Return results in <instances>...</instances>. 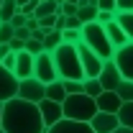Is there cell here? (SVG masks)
<instances>
[{"mask_svg":"<svg viewBox=\"0 0 133 133\" xmlns=\"http://www.w3.org/2000/svg\"><path fill=\"white\" fill-rule=\"evenodd\" d=\"M69 97L64 90V82L62 79H56V82L46 84V100H51V102H59V105H64V100Z\"/></svg>","mask_w":133,"mask_h":133,"instance_id":"17","label":"cell"},{"mask_svg":"<svg viewBox=\"0 0 133 133\" xmlns=\"http://www.w3.org/2000/svg\"><path fill=\"white\" fill-rule=\"evenodd\" d=\"M66 28V16H56V31H64Z\"/></svg>","mask_w":133,"mask_h":133,"instance_id":"35","label":"cell"},{"mask_svg":"<svg viewBox=\"0 0 133 133\" xmlns=\"http://www.w3.org/2000/svg\"><path fill=\"white\" fill-rule=\"evenodd\" d=\"M0 23H3V21H0Z\"/></svg>","mask_w":133,"mask_h":133,"instance_id":"43","label":"cell"},{"mask_svg":"<svg viewBox=\"0 0 133 133\" xmlns=\"http://www.w3.org/2000/svg\"><path fill=\"white\" fill-rule=\"evenodd\" d=\"M18 84H21V79L10 69H5L0 64V102H8V100L18 97Z\"/></svg>","mask_w":133,"mask_h":133,"instance_id":"9","label":"cell"},{"mask_svg":"<svg viewBox=\"0 0 133 133\" xmlns=\"http://www.w3.org/2000/svg\"><path fill=\"white\" fill-rule=\"evenodd\" d=\"M18 97L28 100V102H33V105H38V102L46 100V84L41 82V79H36V77L21 79V84H18Z\"/></svg>","mask_w":133,"mask_h":133,"instance_id":"6","label":"cell"},{"mask_svg":"<svg viewBox=\"0 0 133 133\" xmlns=\"http://www.w3.org/2000/svg\"><path fill=\"white\" fill-rule=\"evenodd\" d=\"M49 16H59V5H56L54 0L41 3V5H38V10H36V21H41V18H49Z\"/></svg>","mask_w":133,"mask_h":133,"instance_id":"21","label":"cell"},{"mask_svg":"<svg viewBox=\"0 0 133 133\" xmlns=\"http://www.w3.org/2000/svg\"><path fill=\"white\" fill-rule=\"evenodd\" d=\"M64 3H72V5H79L82 0H64Z\"/></svg>","mask_w":133,"mask_h":133,"instance_id":"40","label":"cell"},{"mask_svg":"<svg viewBox=\"0 0 133 133\" xmlns=\"http://www.w3.org/2000/svg\"><path fill=\"white\" fill-rule=\"evenodd\" d=\"M16 3H18V8H23V5H28L31 0H16Z\"/></svg>","mask_w":133,"mask_h":133,"instance_id":"38","label":"cell"},{"mask_svg":"<svg viewBox=\"0 0 133 133\" xmlns=\"http://www.w3.org/2000/svg\"><path fill=\"white\" fill-rule=\"evenodd\" d=\"M38 110H41V118H44V125L49 131L51 125H56L59 120H64V108L59 102H51V100H44L38 102Z\"/></svg>","mask_w":133,"mask_h":133,"instance_id":"11","label":"cell"},{"mask_svg":"<svg viewBox=\"0 0 133 133\" xmlns=\"http://www.w3.org/2000/svg\"><path fill=\"white\" fill-rule=\"evenodd\" d=\"M64 82L66 95H82L84 92V82H74V79H62Z\"/></svg>","mask_w":133,"mask_h":133,"instance_id":"27","label":"cell"},{"mask_svg":"<svg viewBox=\"0 0 133 133\" xmlns=\"http://www.w3.org/2000/svg\"><path fill=\"white\" fill-rule=\"evenodd\" d=\"M16 13H21L18 3H16V0H5V3H3V8H0V21H3V23H10Z\"/></svg>","mask_w":133,"mask_h":133,"instance_id":"20","label":"cell"},{"mask_svg":"<svg viewBox=\"0 0 133 133\" xmlns=\"http://www.w3.org/2000/svg\"><path fill=\"white\" fill-rule=\"evenodd\" d=\"M115 92L120 95V100H123V102H133V82L123 79V82H120V87H118Z\"/></svg>","mask_w":133,"mask_h":133,"instance_id":"25","label":"cell"},{"mask_svg":"<svg viewBox=\"0 0 133 133\" xmlns=\"http://www.w3.org/2000/svg\"><path fill=\"white\" fill-rule=\"evenodd\" d=\"M105 31H108V38H110V44L115 46V49H120V46H125V44H131V38L125 36V31L118 26V21H113V23H108L105 26Z\"/></svg>","mask_w":133,"mask_h":133,"instance_id":"16","label":"cell"},{"mask_svg":"<svg viewBox=\"0 0 133 133\" xmlns=\"http://www.w3.org/2000/svg\"><path fill=\"white\" fill-rule=\"evenodd\" d=\"M97 8H100V10H110V13H115V10H118L115 0H97Z\"/></svg>","mask_w":133,"mask_h":133,"instance_id":"31","label":"cell"},{"mask_svg":"<svg viewBox=\"0 0 133 133\" xmlns=\"http://www.w3.org/2000/svg\"><path fill=\"white\" fill-rule=\"evenodd\" d=\"M0 133H5V131H3V128H0Z\"/></svg>","mask_w":133,"mask_h":133,"instance_id":"42","label":"cell"},{"mask_svg":"<svg viewBox=\"0 0 133 133\" xmlns=\"http://www.w3.org/2000/svg\"><path fill=\"white\" fill-rule=\"evenodd\" d=\"M26 23H28V18L23 16V13H16V16H13V21H10V26H13V28H23Z\"/></svg>","mask_w":133,"mask_h":133,"instance_id":"32","label":"cell"},{"mask_svg":"<svg viewBox=\"0 0 133 133\" xmlns=\"http://www.w3.org/2000/svg\"><path fill=\"white\" fill-rule=\"evenodd\" d=\"M77 49H79V59H82L84 79H95V77H100V72H102L105 62H102V59H100V56H97V54H95L92 49H87L84 44H79Z\"/></svg>","mask_w":133,"mask_h":133,"instance_id":"7","label":"cell"},{"mask_svg":"<svg viewBox=\"0 0 133 133\" xmlns=\"http://www.w3.org/2000/svg\"><path fill=\"white\" fill-rule=\"evenodd\" d=\"M33 77H36V79H41L44 84H51V82H56V79H59V72H56V64H54V56H51L49 51H44V54H38V56H36Z\"/></svg>","mask_w":133,"mask_h":133,"instance_id":"5","label":"cell"},{"mask_svg":"<svg viewBox=\"0 0 133 133\" xmlns=\"http://www.w3.org/2000/svg\"><path fill=\"white\" fill-rule=\"evenodd\" d=\"M118 118H120V125H123V128H131L133 131V102H123Z\"/></svg>","mask_w":133,"mask_h":133,"instance_id":"23","label":"cell"},{"mask_svg":"<svg viewBox=\"0 0 133 133\" xmlns=\"http://www.w3.org/2000/svg\"><path fill=\"white\" fill-rule=\"evenodd\" d=\"M90 125H92L95 133H115L120 128V118L113 115V113H97L90 120Z\"/></svg>","mask_w":133,"mask_h":133,"instance_id":"12","label":"cell"},{"mask_svg":"<svg viewBox=\"0 0 133 133\" xmlns=\"http://www.w3.org/2000/svg\"><path fill=\"white\" fill-rule=\"evenodd\" d=\"M102 92H105V90H102V84H100L97 77H95V79H84V95H90V97L97 100Z\"/></svg>","mask_w":133,"mask_h":133,"instance_id":"24","label":"cell"},{"mask_svg":"<svg viewBox=\"0 0 133 133\" xmlns=\"http://www.w3.org/2000/svg\"><path fill=\"white\" fill-rule=\"evenodd\" d=\"M16 38V28L10 23H0V44H10Z\"/></svg>","mask_w":133,"mask_h":133,"instance_id":"26","label":"cell"},{"mask_svg":"<svg viewBox=\"0 0 133 133\" xmlns=\"http://www.w3.org/2000/svg\"><path fill=\"white\" fill-rule=\"evenodd\" d=\"M54 64L59 72V79H74V82H84V69L82 59H79V49L72 44H62L56 51H51Z\"/></svg>","mask_w":133,"mask_h":133,"instance_id":"2","label":"cell"},{"mask_svg":"<svg viewBox=\"0 0 133 133\" xmlns=\"http://www.w3.org/2000/svg\"><path fill=\"white\" fill-rule=\"evenodd\" d=\"M3 108H5V102H0V125H3Z\"/></svg>","mask_w":133,"mask_h":133,"instance_id":"39","label":"cell"},{"mask_svg":"<svg viewBox=\"0 0 133 133\" xmlns=\"http://www.w3.org/2000/svg\"><path fill=\"white\" fill-rule=\"evenodd\" d=\"M26 51H28V54H31V56H38V54H44V44H41V41H36V38H28V41H26Z\"/></svg>","mask_w":133,"mask_h":133,"instance_id":"28","label":"cell"},{"mask_svg":"<svg viewBox=\"0 0 133 133\" xmlns=\"http://www.w3.org/2000/svg\"><path fill=\"white\" fill-rule=\"evenodd\" d=\"M115 21H118V26L125 31V36L133 41V13H115Z\"/></svg>","mask_w":133,"mask_h":133,"instance_id":"22","label":"cell"},{"mask_svg":"<svg viewBox=\"0 0 133 133\" xmlns=\"http://www.w3.org/2000/svg\"><path fill=\"white\" fill-rule=\"evenodd\" d=\"M3 3H5V0H0V8H3Z\"/></svg>","mask_w":133,"mask_h":133,"instance_id":"41","label":"cell"},{"mask_svg":"<svg viewBox=\"0 0 133 133\" xmlns=\"http://www.w3.org/2000/svg\"><path fill=\"white\" fill-rule=\"evenodd\" d=\"M113 62H115V66L120 69L123 79L133 82V41H131V44H125V46H120V49H115Z\"/></svg>","mask_w":133,"mask_h":133,"instance_id":"8","label":"cell"},{"mask_svg":"<svg viewBox=\"0 0 133 133\" xmlns=\"http://www.w3.org/2000/svg\"><path fill=\"white\" fill-rule=\"evenodd\" d=\"M118 13H133V0H115Z\"/></svg>","mask_w":133,"mask_h":133,"instance_id":"30","label":"cell"},{"mask_svg":"<svg viewBox=\"0 0 133 133\" xmlns=\"http://www.w3.org/2000/svg\"><path fill=\"white\" fill-rule=\"evenodd\" d=\"M26 28H28V31H36V28H38V21H36V18H28V23H26Z\"/></svg>","mask_w":133,"mask_h":133,"instance_id":"36","label":"cell"},{"mask_svg":"<svg viewBox=\"0 0 133 133\" xmlns=\"http://www.w3.org/2000/svg\"><path fill=\"white\" fill-rule=\"evenodd\" d=\"M33 64H36V56H31L28 51H18V62H16V74L18 79H28L33 77Z\"/></svg>","mask_w":133,"mask_h":133,"instance_id":"15","label":"cell"},{"mask_svg":"<svg viewBox=\"0 0 133 133\" xmlns=\"http://www.w3.org/2000/svg\"><path fill=\"white\" fill-rule=\"evenodd\" d=\"M82 44L87 49H92L102 62H110L115 56V46L110 44L105 26H100V23H87L82 28Z\"/></svg>","mask_w":133,"mask_h":133,"instance_id":"3","label":"cell"},{"mask_svg":"<svg viewBox=\"0 0 133 133\" xmlns=\"http://www.w3.org/2000/svg\"><path fill=\"white\" fill-rule=\"evenodd\" d=\"M0 128L5 133H46L38 105H33L28 100H21V97H13L5 102Z\"/></svg>","mask_w":133,"mask_h":133,"instance_id":"1","label":"cell"},{"mask_svg":"<svg viewBox=\"0 0 133 133\" xmlns=\"http://www.w3.org/2000/svg\"><path fill=\"white\" fill-rule=\"evenodd\" d=\"M95 102H97V110H100V113H113V115H118L120 108H123L120 95H118V92H108V90H105Z\"/></svg>","mask_w":133,"mask_h":133,"instance_id":"13","label":"cell"},{"mask_svg":"<svg viewBox=\"0 0 133 133\" xmlns=\"http://www.w3.org/2000/svg\"><path fill=\"white\" fill-rule=\"evenodd\" d=\"M16 38H21V41H28L31 38V31L23 26V28H16Z\"/></svg>","mask_w":133,"mask_h":133,"instance_id":"33","label":"cell"},{"mask_svg":"<svg viewBox=\"0 0 133 133\" xmlns=\"http://www.w3.org/2000/svg\"><path fill=\"white\" fill-rule=\"evenodd\" d=\"M64 118L66 120H79V123H90L92 118L97 115V102L95 97H90V95H69L64 100Z\"/></svg>","mask_w":133,"mask_h":133,"instance_id":"4","label":"cell"},{"mask_svg":"<svg viewBox=\"0 0 133 133\" xmlns=\"http://www.w3.org/2000/svg\"><path fill=\"white\" fill-rule=\"evenodd\" d=\"M62 44H64V36H62V31H56V28H51V31L46 33V38H44V49L49 51V54L56 51Z\"/></svg>","mask_w":133,"mask_h":133,"instance_id":"18","label":"cell"},{"mask_svg":"<svg viewBox=\"0 0 133 133\" xmlns=\"http://www.w3.org/2000/svg\"><path fill=\"white\" fill-rule=\"evenodd\" d=\"M100 84H102V90H108V92H115L118 87H120V82H123V74H120V69L115 66V62L110 59V62H105V66H102V72H100Z\"/></svg>","mask_w":133,"mask_h":133,"instance_id":"10","label":"cell"},{"mask_svg":"<svg viewBox=\"0 0 133 133\" xmlns=\"http://www.w3.org/2000/svg\"><path fill=\"white\" fill-rule=\"evenodd\" d=\"M46 133H95L90 123H79V120H59L56 125H51Z\"/></svg>","mask_w":133,"mask_h":133,"instance_id":"14","label":"cell"},{"mask_svg":"<svg viewBox=\"0 0 133 133\" xmlns=\"http://www.w3.org/2000/svg\"><path fill=\"white\" fill-rule=\"evenodd\" d=\"M97 16H100L97 5H84V8H79V13H77V18L82 21L84 26H87V23H97Z\"/></svg>","mask_w":133,"mask_h":133,"instance_id":"19","label":"cell"},{"mask_svg":"<svg viewBox=\"0 0 133 133\" xmlns=\"http://www.w3.org/2000/svg\"><path fill=\"white\" fill-rule=\"evenodd\" d=\"M115 13H118V10H115ZM115 13H110V10H100L97 23H100V26H108V23H113V21H115Z\"/></svg>","mask_w":133,"mask_h":133,"instance_id":"29","label":"cell"},{"mask_svg":"<svg viewBox=\"0 0 133 133\" xmlns=\"http://www.w3.org/2000/svg\"><path fill=\"white\" fill-rule=\"evenodd\" d=\"M115 133H133V131H131V128H123V125H120V128H118Z\"/></svg>","mask_w":133,"mask_h":133,"instance_id":"37","label":"cell"},{"mask_svg":"<svg viewBox=\"0 0 133 133\" xmlns=\"http://www.w3.org/2000/svg\"><path fill=\"white\" fill-rule=\"evenodd\" d=\"M46 33H49V31H44V28H36V31L31 33V38H36V41H41V44H44V38H46Z\"/></svg>","mask_w":133,"mask_h":133,"instance_id":"34","label":"cell"}]
</instances>
